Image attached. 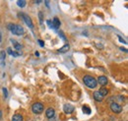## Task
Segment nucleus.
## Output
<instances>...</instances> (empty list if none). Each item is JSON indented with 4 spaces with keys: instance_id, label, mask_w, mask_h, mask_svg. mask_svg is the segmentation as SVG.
I'll list each match as a JSON object with an SVG mask.
<instances>
[{
    "instance_id": "obj_1",
    "label": "nucleus",
    "mask_w": 128,
    "mask_h": 121,
    "mask_svg": "<svg viewBox=\"0 0 128 121\" xmlns=\"http://www.w3.org/2000/svg\"><path fill=\"white\" fill-rule=\"evenodd\" d=\"M83 82L84 84L89 88V89H96L98 86L96 80L91 75H85L83 77Z\"/></svg>"
},
{
    "instance_id": "obj_2",
    "label": "nucleus",
    "mask_w": 128,
    "mask_h": 121,
    "mask_svg": "<svg viewBox=\"0 0 128 121\" xmlns=\"http://www.w3.org/2000/svg\"><path fill=\"white\" fill-rule=\"evenodd\" d=\"M7 28H8V30H10L13 34H16V36H22V34H24V32H25V30H24V28H23L22 26H20V25H15V24H13V23L8 24V25H7Z\"/></svg>"
},
{
    "instance_id": "obj_3",
    "label": "nucleus",
    "mask_w": 128,
    "mask_h": 121,
    "mask_svg": "<svg viewBox=\"0 0 128 121\" xmlns=\"http://www.w3.org/2000/svg\"><path fill=\"white\" fill-rule=\"evenodd\" d=\"M44 109V104H40V102H34L32 106V111L34 114H40V113H42Z\"/></svg>"
},
{
    "instance_id": "obj_4",
    "label": "nucleus",
    "mask_w": 128,
    "mask_h": 121,
    "mask_svg": "<svg viewBox=\"0 0 128 121\" xmlns=\"http://www.w3.org/2000/svg\"><path fill=\"white\" fill-rule=\"evenodd\" d=\"M19 15L21 16L22 18H23V20H24V22L27 24V26L30 28V29H32L34 28V24H32V19L29 17V16L27 15V14H25V13H20Z\"/></svg>"
},
{
    "instance_id": "obj_5",
    "label": "nucleus",
    "mask_w": 128,
    "mask_h": 121,
    "mask_svg": "<svg viewBox=\"0 0 128 121\" xmlns=\"http://www.w3.org/2000/svg\"><path fill=\"white\" fill-rule=\"evenodd\" d=\"M110 109H112V112L117 114V113H120L122 111V106H120V104H118L117 102H112V104H110Z\"/></svg>"
},
{
    "instance_id": "obj_6",
    "label": "nucleus",
    "mask_w": 128,
    "mask_h": 121,
    "mask_svg": "<svg viewBox=\"0 0 128 121\" xmlns=\"http://www.w3.org/2000/svg\"><path fill=\"white\" fill-rule=\"evenodd\" d=\"M63 110L66 114H71V113L74 112L75 107L73 106H71V104H64V106H63Z\"/></svg>"
},
{
    "instance_id": "obj_7",
    "label": "nucleus",
    "mask_w": 128,
    "mask_h": 121,
    "mask_svg": "<svg viewBox=\"0 0 128 121\" xmlns=\"http://www.w3.org/2000/svg\"><path fill=\"white\" fill-rule=\"evenodd\" d=\"M96 82L100 85V86H106L108 85V77H106V76H100L98 78V80H96Z\"/></svg>"
},
{
    "instance_id": "obj_8",
    "label": "nucleus",
    "mask_w": 128,
    "mask_h": 121,
    "mask_svg": "<svg viewBox=\"0 0 128 121\" xmlns=\"http://www.w3.org/2000/svg\"><path fill=\"white\" fill-rule=\"evenodd\" d=\"M46 117H48V119L53 118L54 115H55V110H54V108H52V107L48 108L46 111Z\"/></svg>"
},
{
    "instance_id": "obj_9",
    "label": "nucleus",
    "mask_w": 128,
    "mask_h": 121,
    "mask_svg": "<svg viewBox=\"0 0 128 121\" xmlns=\"http://www.w3.org/2000/svg\"><path fill=\"white\" fill-rule=\"evenodd\" d=\"M52 29H54V30H58L59 29V27H60V20L58 19V18H54L53 20H52Z\"/></svg>"
},
{
    "instance_id": "obj_10",
    "label": "nucleus",
    "mask_w": 128,
    "mask_h": 121,
    "mask_svg": "<svg viewBox=\"0 0 128 121\" xmlns=\"http://www.w3.org/2000/svg\"><path fill=\"white\" fill-rule=\"evenodd\" d=\"M93 96H94V100H95L96 102H102V100H104V96H102L98 91L95 92L93 94Z\"/></svg>"
},
{
    "instance_id": "obj_11",
    "label": "nucleus",
    "mask_w": 128,
    "mask_h": 121,
    "mask_svg": "<svg viewBox=\"0 0 128 121\" xmlns=\"http://www.w3.org/2000/svg\"><path fill=\"white\" fill-rule=\"evenodd\" d=\"M69 49H70V46H69V44H64L61 48H59V49L57 50V52H58V53H66V52L69 51Z\"/></svg>"
},
{
    "instance_id": "obj_12",
    "label": "nucleus",
    "mask_w": 128,
    "mask_h": 121,
    "mask_svg": "<svg viewBox=\"0 0 128 121\" xmlns=\"http://www.w3.org/2000/svg\"><path fill=\"white\" fill-rule=\"evenodd\" d=\"M5 57H6V53L4 50H2L0 52V64L2 66H5Z\"/></svg>"
},
{
    "instance_id": "obj_13",
    "label": "nucleus",
    "mask_w": 128,
    "mask_h": 121,
    "mask_svg": "<svg viewBox=\"0 0 128 121\" xmlns=\"http://www.w3.org/2000/svg\"><path fill=\"white\" fill-rule=\"evenodd\" d=\"M98 92H100L104 98L106 96H108V89H106L104 87L100 88V91H98Z\"/></svg>"
},
{
    "instance_id": "obj_14",
    "label": "nucleus",
    "mask_w": 128,
    "mask_h": 121,
    "mask_svg": "<svg viewBox=\"0 0 128 121\" xmlns=\"http://www.w3.org/2000/svg\"><path fill=\"white\" fill-rule=\"evenodd\" d=\"M12 121H24V118L21 114H15L12 117Z\"/></svg>"
},
{
    "instance_id": "obj_15",
    "label": "nucleus",
    "mask_w": 128,
    "mask_h": 121,
    "mask_svg": "<svg viewBox=\"0 0 128 121\" xmlns=\"http://www.w3.org/2000/svg\"><path fill=\"white\" fill-rule=\"evenodd\" d=\"M82 109H83V112H84V113H86V114H91V112H92L91 108H90L88 106H83Z\"/></svg>"
},
{
    "instance_id": "obj_16",
    "label": "nucleus",
    "mask_w": 128,
    "mask_h": 121,
    "mask_svg": "<svg viewBox=\"0 0 128 121\" xmlns=\"http://www.w3.org/2000/svg\"><path fill=\"white\" fill-rule=\"evenodd\" d=\"M26 4H27V2L25 0H19V1H17V5L19 7H21V8H24L26 6Z\"/></svg>"
},
{
    "instance_id": "obj_17",
    "label": "nucleus",
    "mask_w": 128,
    "mask_h": 121,
    "mask_svg": "<svg viewBox=\"0 0 128 121\" xmlns=\"http://www.w3.org/2000/svg\"><path fill=\"white\" fill-rule=\"evenodd\" d=\"M11 42H13V44H14V48H15V49H16V50H20V49H21V48H22V46H21V44H18V42H15V40H11Z\"/></svg>"
},
{
    "instance_id": "obj_18",
    "label": "nucleus",
    "mask_w": 128,
    "mask_h": 121,
    "mask_svg": "<svg viewBox=\"0 0 128 121\" xmlns=\"http://www.w3.org/2000/svg\"><path fill=\"white\" fill-rule=\"evenodd\" d=\"M2 91H3V92H4V96H5V98H7V96H8V91H7V89L3 88V89H2Z\"/></svg>"
},
{
    "instance_id": "obj_19",
    "label": "nucleus",
    "mask_w": 128,
    "mask_h": 121,
    "mask_svg": "<svg viewBox=\"0 0 128 121\" xmlns=\"http://www.w3.org/2000/svg\"><path fill=\"white\" fill-rule=\"evenodd\" d=\"M38 18H40V24H42V12H38Z\"/></svg>"
},
{
    "instance_id": "obj_20",
    "label": "nucleus",
    "mask_w": 128,
    "mask_h": 121,
    "mask_svg": "<svg viewBox=\"0 0 128 121\" xmlns=\"http://www.w3.org/2000/svg\"><path fill=\"white\" fill-rule=\"evenodd\" d=\"M20 54H19V52H17V51H13V53H12V56H14V57H18Z\"/></svg>"
},
{
    "instance_id": "obj_21",
    "label": "nucleus",
    "mask_w": 128,
    "mask_h": 121,
    "mask_svg": "<svg viewBox=\"0 0 128 121\" xmlns=\"http://www.w3.org/2000/svg\"><path fill=\"white\" fill-rule=\"evenodd\" d=\"M38 42L40 44V46H42V47H44V42L42 40H38Z\"/></svg>"
},
{
    "instance_id": "obj_22",
    "label": "nucleus",
    "mask_w": 128,
    "mask_h": 121,
    "mask_svg": "<svg viewBox=\"0 0 128 121\" xmlns=\"http://www.w3.org/2000/svg\"><path fill=\"white\" fill-rule=\"evenodd\" d=\"M59 36H62V38H63L64 40H67V38H65V36H64V34L62 32H59Z\"/></svg>"
},
{
    "instance_id": "obj_23",
    "label": "nucleus",
    "mask_w": 128,
    "mask_h": 121,
    "mask_svg": "<svg viewBox=\"0 0 128 121\" xmlns=\"http://www.w3.org/2000/svg\"><path fill=\"white\" fill-rule=\"evenodd\" d=\"M7 52H8V53H9L10 55H12V53H13V50H12V49H11V48L9 47V48L7 49Z\"/></svg>"
},
{
    "instance_id": "obj_24",
    "label": "nucleus",
    "mask_w": 128,
    "mask_h": 121,
    "mask_svg": "<svg viewBox=\"0 0 128 121\" xmlns=\"http://www.w3.org/2000/svg\"><path fill=\"white\" fill-rule=\"evenodd\" d=\"M48 25L49 26V28H51V29H52V23H51V21H50V20H48Z\"/></svg>"
},
{
    "instance_id": "obj_25",
    "label": "nucleus",
    "mask_w": 128,
    "mask_h": 121,
    "mask_svg": "<svg viewBox=\"0 0 128 121\" xmlns=\"http://www.w3.org/2000/svg\"><path fill=\"white\" fill-rule=\"evenodd\" d=\"M118 38H119V42H123V44H126V42H125L124 40H122V38H121V36H118Z\"/></svg>"
},
{
    "instance_id": "obj_26",
    "label": "nucleus",
    "mask_w": 128,
    "mask_h": 121,
    "mask_svg": "<svg viewBox=\"0 0 128 121\" xmlns=\"http://www.w3.org/2000/svg\"><path fill=\"white\" fill-rule=\"evenodd\" d=\"M34 55H36V57H38V56H40V53H38V51H36V52H34Z\"/></svg>"
},
{
    "instance_id": "obj_27",
    "label": "nucleus",
    "mask_w": 128,
    "mask_h": 121,
    "mask_svg": "<svg viewBox=\"0 0 128 121\" xmlns=\"http://www.w3.org/2000/svg\"><path fill=\"white\" fill-rule=\"evenodd\" d=\"M46 4L48 8H49V1H46Z\"/></svg>"
},
{
    "instance_id": "obj_28",
    "label": "nucleus",
    "mask_w": 128,
    "mask_h": 121,
    "mask_svg": "<svg viewBox=\"0 0 128 121\" xmlns=\"http://www.w3.org/2000/svg\"><path fill=\"white\" fill-rule=\"evenodd\" d=\"M34 3L36 4H40V3H42V1H34Z\"/></svg>"
},
{
    "instance_id": "obj_29",
    "label": "nucleus",
    "mask_w": 128,
    "mask_h": 121,
    "mask_svg": "<svg viewBox=\"0 0 128 121\" xmlns=\"http://www.w3.org/2000/svg\"><path fill=\"white\" fill-rule=\"evenodd\" d=\"M1 118H2V111L0 110V120H1Z\"/></svg>"
}]
</instances>
